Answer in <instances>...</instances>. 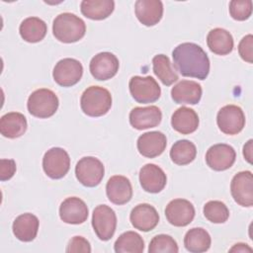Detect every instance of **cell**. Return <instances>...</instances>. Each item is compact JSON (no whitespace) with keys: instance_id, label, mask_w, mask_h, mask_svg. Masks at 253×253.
Instances as JSON below:
<instances>
[{"instance_id":"1","label":"cell","mask_w":253,"mask_h":253,"mask_svg":"<svg viewBox=\"0 0 253 253\" xmlns=\"http://www.w3.org/2000/svg\"><path fill=\"white\" fill-rule=\"evenodd\" d=\"M175 68L185 77L201 80L210 72V59L206 51L194 42H183L172 51Z\"/></svg>"},{"instance_id":"2","label":"cell","mask_w":253,"mask_h":253,"mask_svg":"<svg viewBox=\"0 0 253 253\" xmlns=\"http://www.w3.org/2000/svg\"><path fill=\"white\" fill-rule=\"evenodd\" d=\"M84 21L72 13H61L55 17L52 24V33L61 42L71 43L78 42L85 36Z\"/></svg>"},{"instance_id":"3","label":"cell","mask_w":253,"mask_h":253,"mask_svg":"<svg viewBox=\"0 0 253 253\" xmlns=\"http://www.w3.org/2000/svg\"><path fill=\"white\" fill-rule=\"evenodd\" d=\"M80 106L89 117L104 116L112 107L111 93L104 87L90 86L82 93Z\"/></svg>"},{"instance_id":"4","label":"cell","mask_w":253,"mask_h":253,"mask_svg":"<svg viewBox=\"0 0 253 253\" xmlns=\"http://www.w3.org/2000/svg\"><path fill=\"white\" fill-rule=\"evenodd\" d=\"M59 101L55 93L49 89L42 88L34 91L28 99V111L34 117L46 119L55 114Z\"/></svg>"},{"instance_id":"5","label":"cell","mask_w":253,"mask_h":253,"mask_svg":"<svg viewBox=\"0 0 253 253\" xmlns=\"http://www.w3.org/2000/svg\"><path fill=\"white\" fill-rule=\"evenodd\" d=\"M132 98L141 104L157 101L161 95V89L156 80L151 76H132L128 83Z\"/></svg>"},{"instance_id":"6","label":"cell","mask_w":253,"mask_h":253,"mask_svg":"<svg viewBox=\"0 0 253 253\" xmlns=\"http://www.w3.org/2000/svg\"><path fill=\"white\" fill-rule=\"evenodd\" d=\"M92 226L99 239L103 241L110 240L117 227L115 211L107 205L97 206L92 213Z\"/></svg>"},{"instance_id":"7","label":"cell","mask_w":253,"mask_h":253,"mask_svg":"<svg viewBox=\"0 0 253 253\" xmlns=\"http://www.w3.org/2000/svg\"><path fill=\"white\" fill-rule=\"evenodd\" d=\"M104 174L105 168L103 163L93 156L81 158L75 166L76 178L85 187H95L99 185Z\"/></svg>"},{"instance_id":"8","label":"cell","mask_w":253,"mask_h":253,"mask_svg":"<svg viewBox=\"0 0 253 253\" xmlns=\"http://www.w3.org/2000/svg\"><path fill=\"white\" fill-rule=\"evenodd\" d=\"M42 168L49 178L60 179L69 171L70 157L63 148L52 147L43 155Z\"/></svg>"},{"instance_id":"9","label":"cell","mask_w":253,"mask_h":253,"mask_svg":"<svg viewBox=\"0 0 253 253\" xmlns=\"http://www.w3.org/2000/svg\"><path fill=\"white\" fill-rule=\"evenodd\" d=\"M216 123L223 133L233 135L243 129L245 126V116L240 107L226 105L218 111Z\"/></svg>"},{"instance_id":"10","label":"cell","mask_w":253,"mask_h":253,"mask_svg":"<svg viewBox=\"0 0 253 253\" xmlns=\"http://www.w3.org/2000/svg\"><path fill=\"white\" fill-rule=\"evenodd\" d=\"M83 74V66L79 60L74 58H63L59 60L52 71L54 81L62 87H71L78 83Z\"/></svg>"},{"instance_id":"11","label":"cell","mask_w":253,"mask_h":253,"mask_svg":"<svg viewBox=\"0 0 253 253\" xmlns=\"http://www.w3.org/2000/svg\"><path fill=\"white\" fill-rule=\"evenodd\" d=\"M233 200L241 207L253 206V175L250 171H241L234 175L230 183Z\"/></svg>"},{"instance_id":"12","label":"cell","mask_w":253,"mask_h":253,"mask_svg":"<svg viewBox=\"0 0 253 253\" xmlns=\"http://www.w3.org/2000/svg\"><path fill=\"white\" fill-rule=\"evenodd\" d=\"M120 62L115 54L104 51L96 54L90 61L89 69L92 76L100 81L113 78L119 71Z\"/></svg>"},{"instance_id":"13","label":"cell","mask_w":253,"mask_h":253,"mask_svg":"<svg viewBox=\"0 0 253 253\" xmlns=\"http://www.w3.org/2000/svg\"><path fill=\"white\" fill-rule=\"evenodd\" d=\"M235 158L236 153L234 148L225 143L214 144L206 153V162L214 171L227 170L233 165Z\"/></svg>"},{"instance_id":"14","label":"cell","mask_w":253,"mask_h":253,"mask_svg":"<svg viewBox=\"0 0 253 253\" xmlns=\"http://www.w3.org/2000/svg\"><path fill=\"white\" fill-rule=\"evenodd\" d=\"M167 220L174 226H186L195 217V208L185 199H175L168 203L165 209Z\"/></svg>"},{"instance_id":"15","label":"cell","mask_w":253,"mask_h":253,"mask_svg":"<svg viewBox=\"0 0 253 253\" xmlns=\"http://www.w3.org/2000/svg\"><path fill=\"white\" fill-rule=\"evenodd\" d=\"M89 211L84 201L77 197L66 198L59 207V216L69 224H80L88 218Z\"/></svg>"},{"instance_id":"16","label":"cell","mask_w":253,"mask_h":253,"mask_svg":"<svg viewBox=\"0 0 253 253\" xmlns=\"http://www.w3.org/2000/svg\"><path fill=\"white\" fill-rule=\"evenodd\" d=\"M129 219L135 229L147 232L156 227L159 222V214L151 205L139 204L131 210Z\"/></svg>"},{"instance_id":"17","label":"cell","mask_w":253,"mask_h":253,"mask_svg":"<svg viewBox=\"0 0 253 253\" xmlns=\"http://www.w3.org/2000/svg\"><path fill=\"white\" fill-rule=\"evenodd\" d=\"M162 120V113L156 106L135 107L129 113V123L132 127L142 130L157 126Z\"/></svg>"},{"instance_id":"18","label":"cell","mask_w":253,"mask_h":253,"mask_svg":"<svg viewBox=\"0 0 253 253\" xmlns=\"http://www.w3.org/2000/svg\"><path fill=\"white\" fill-rule=\"evenodd\" d=\"M139 153L147 158H154L163 153L167 145V139L161 131H148L137 138Z\"/></svg>"},{"instance_id":"19","label":"cell","mask_w":253,"mask_h":253,"mask_svg":"<svg viewBox=\"0 0 253 253\" xmlns=\"http://www.w3.org/2000/svg\"><path fill=\"white\" fill-rule=\"evenodd\" d=\"M139 182L144 191L156 194L161 192L166 186L167 177L159 166L149 163L140 169Z\"/></svg>"},{"instance_id":"20","label":"cell","mask_w":253,"mask_h":253,"mask_svg":"<svg viewBox=\"0 0 253 253\" xmlns=\"http://www.w3.org/2000/svg\"><path fill=\"white\" fill-rule=\"evenodd\" d=\"M108 199L115 205H125L131 200L132 187L129 180L122 175L111 177L106 185Z\"/></svg>"},{"instance_id":"21","label":"cell","mask_w":253,"mask_h":253,"mask_svg":"<svg viewBox=\"0 0 253 253\" xmlns=\"http://www.w3.org/2000/svg\"><path fill=\"white\" fill-rule=\"evenodd\" d=\"M135 16L144 26L158 24L163 16V4L160 0H137L134 5Z\"/></svg>"},{"instance_id":"22","label":"cell","mask_w":253,"mask_h":253,"mask_svg":"<svg viewBox=\"0 0 253 253\" xmlns=\"http://www.w3.org/2000/svg\"><path fill=\"white\" fill-rule=\"evenodd\" d=\"M201 85L193 80H182L171 89V97L177 104L196 105L202 98Z\"/></svg>"},{"instance_id":"23","label":"cell","mask_w":253,"mask_h":253,"mask_svg":"<svg viewBox=\"0 0 253 253\" xmlns=\"http://www.w3.org/2000/svg\"><path fill=\"white\" fill-rule=\"evenodd\" d=\"M40 221L38 217L30 212L23 213L16 217L13 222V233L21 241L30 242L38 234Z\"/></svg>"},{"instance_id":"24","label":"cell","mask_w":253,"mask_h":253,"mask_svg":"<svg viewBox=\"0 0 253 253\" xmlns=\"http://www.w3.org/2000/svg\"><path fill=\"white\" fill-rule=\"evenodd\" d=\"M171 125L176 131L182 134H190L197 130L199 126V117L193 109L181 107L172 115Z\"/></svg>"},{"instance_id":"25","label":"cell","mask_w":253,"mask_h":253,"mask_svg":"<svg viewBox=\"0 0 253 253\" xmlns=\"http://www.w3.org/2000/svg\"><path fill=\"white\" fill-rule=\"evenodd\" d=\"M28 124L25 116L18 112H11L3 115L0 119V132L8 138H17L22 136Z\"/></svg>"},{"instance_id":"26","label":"cell","mask_w":253,"mask_h":253,"mask_svg":"<svg viewBox=\"0 0 253 253\" xmlns=\"http://www.w3.org/2000/svg\"><path fill=\"white\" fill-rule=\"evenodd\" d=\"M207 43L210 50L218 55H226L233 49V38L231 34L222 29L215 28L209 32Z\"/></svg>"},{"instance_id":"27","label":"cell","mask_w":253,"mask_h":253,"mask_svg":"<svg viewBox=\"0 0 253 253\" xmlns=\"http://www.w3.org/2000/svg\"><path fill=\"white\" fill-rule=\"evenodd\" d=\"M115 9L113 0H83L80 4L81 13L91 20H104Z\"/></svg>"},{"instance_id":"28","label":"cell","mask_w":253,"mask_h":253,"mask_svg":"<svg viewBox=\"0 0 253 253\" xmlns=\"http://www.w3.org/2000/svg\"><path fill=\"white\" fill-rule=\"evenodd\" d=\"M19 32L24 41L28 42H39L45 37L47 27L42 19L29 17L21 23Z\"/></svg>"},{"instance_id":"29","label":"cell","mask_w":253,"mask_h":253,"mask_svg":"<svg viewBox=\"0 0 253 253\" xmlns=\"http://www.w3.org/2000/svg\"><path fill=\"white\" fill-rule=\"evenodd\" d=\"M211 238L209 232L202 227H194L187 231L184 237L185 248L192 253H202L210 249Z\"/></svg>"},{"instance_id":"30","label":"cell","mask_w":253,"mask_h":253,"mask_svg":"<svg viewBox=\"0 0 253 253\" xmlns=\"http://www.w3.org/2000/svg\"><path fill=\"white\" fill-rule=\"evenodd\" d=\"M196 145L187 139L177 140L170 150V158L177 165H187L191 163L196 158Z\"/></svg>"},{"instance_id":"31","label":"cell","mask_w":253,"mask_h":253,"mask_svg":"<svg viewBox=\"0 0 253 253\" xmlns=\"http://www.w3.org/2000/svg\"><path fill=\"white\" fill-rule=\"evenodd\" d=\"M114 249L117 253H141L144 250V241L138 233L126 231L118 237Z\"/></svg>"},{"instance_id":"32","label":"cell","mask_w":253,"mask_h":253,"mask_svg":"<svg viewBox=\"0 0 253 253\" xmlns=\"http://www.w3.org/2000/svg\"><path fill=\"white\" fill-rule=\"evenodd\" d=\"M153 72L158 79L166 86L172 85L179 77L178 74L172 68L170 59L167 55L157 54L152 58Z\"/></svg>"},{"instance_id":"33","label":"cell","mask_w":253,"mask_h":253,"mask_svg":"<svg viewBox=\"0 0 253 253\" xmlns=\"http://www.w3.org/2000/svg\"><path fill=\"white\" fill-rule=\"evenodd\" d=\"M204 215L212 223H223L229 217V211L220 201H210L204 206Z\"/></svg>"},{"instance_id":"34","label":"cell","mask_w":253,"mask_h":253,"mask_svg":"<svg viewBox=\"0 0 253 253\" xmlns=\"http://www.w3.org/2000/svg\"><path fill=\"white\" fill-rule=\"evenodd\" d=\"M179 251L177 242L173 237L167 234H158L154 236L148 247L149 253H177Z\"/></svg>"},{"instance_id":"35","label":"cell","mask_w":253,"mask_h":253,"mask_svg":"<svg viewBox=\"0 0 253 253\" xmlns=\"http://www.w3.org/2000/svg\"><path fill=\"white\" fill-rule=\"evenodd\" d=\"M251 0H232L229 2V14L236 21H245L252 14Z\"/></svg>"},{"instance_id":"36","label":"cell","mask_w":253,"mask_h":253,"mask_svg":"<svg viewBox=\"0 0 253 253\" xmlns=\"http://www.w3.org/2000/svg\"><path fill=\"white\" fill-rule=\"evenodd\" d=\"M238 52L240 57L248 62H253V36L247 35L240 41L238 44Z\"/></svg>"},{"instance_id":"37","label":"cell","mask_w":253,"mask_h":253,"mask_svg":"<svg viewBox=\"0 0 253 253\" xmlns=\"http://www.w3.org/2000/svg\"><path fill=\"white\" fill-rule=\"evenodd\" d=\"M66 252L68 253H78L84 252L89 253L91 252V246L87 239L82 236H74L68 242Z\"/></svg>"},{"instance_id":"38","label":"cell","mask_w":253,"mask_h":253,"mask_svg":"<svg viewBox=\"0 0 253 253\" xmlns=\"http://www.w3.org/2000/svg\"><path fill=\"white\" fill-rule=\"evenodd\" d=\"M16 172V162L13 159L0 160V180L6 181L11 179Z\"/></svg>"},{"instance_id":"39","label":"cell","mask_w":253,"mask_h":253,"mask_svg":"<svg viewBox=\"0 0 253 253\" xmlns=\"http://www.w3.org/2000/svg\"><path fill=\"white\" fill-rule=\"evenodd\" d=\"M252 139H249L246 144L243 146V155L245 159L251 164L252 163Z\"/></svg>"},{"instance_id":"40","label":"cell","mask_w":253,"mask_h":253,"mask_svg":"<svg viewBox=\"0 0 253 253\" xmlns=\"http://www.w3.org/2000/svg\"><path fill=\"white\" fill-rule=\"evenodd\" d=\"M229 252H252V248L245 243H237L229 249Z\"/></svg>"}]
</instances>
